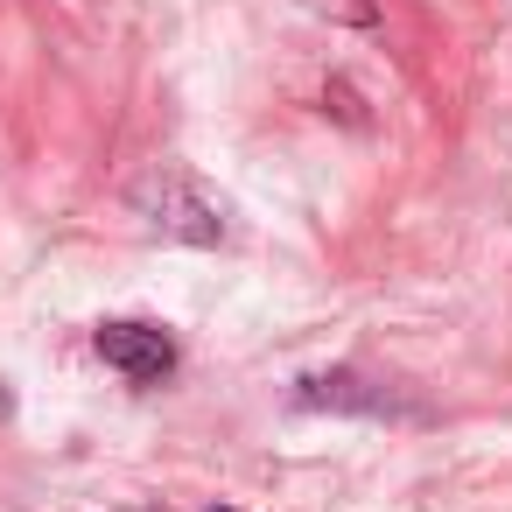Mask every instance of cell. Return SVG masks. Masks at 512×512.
Listing matches in <instances>:
<instances>
[{
    "label": "cell",
    "mask_w": 512,
    "mask_h": 512,
    "mask_svg": "<svg viewBox=\"0 0 512 512\" xmlns=\"http://www.w3.org/2000/svg\"><path fill=\"white\" fill-rule=\"evenodd\" d=\"M316 15H337V22H372V8L365 0H309Z\"/></svg>",
    "instance_id": "3957f363"
},
{
    "label": "cell",
    "mask_w": 512,
    "mask_h": 512,
    "mask_svg": "<svg viewBox=\"0 0 512 512\" xmlns=\"http://www.w3.org/2000/svg\"><path fill=\"white\" fill-rule=\"evenodd\" d=\"M211 512H232V505H211Z\"/></svg>",
    "instance_id": "5b68a950"
},
{
    "label": "cell",
    "mask_w": 512,
    "mask_h": 512,
    "mask_svg": "<svg viewBox=\"0 0 512 512\" xmlns=\"http://www.w3.org/2000/svg\"><path fill=\"white\" fill-rule=\"evenodd\" d=\"M8 407H15V400H8V379H0V421H8Z\"/></svg>",
    "instance_id": "277c9868"
},
{
    "label": "cell",
    "mask_w": 512,
    "mask_h": 512,
    "mask_svg": "<svg viewBox=\"0 0 512 512\" xmlns=\"http://www.w3.org/2000/svg\"><path fill=\"white\" fill-rule=\"evenodd\" d=\"M92 344H99V358H106L113 372H127L134 386H155V379L176 372V337H169L162 323H106Z\"/></svg>",
    "instance_id": "7a4b0ae2"
},
{
    "label": "cell",
    "mask_w": 512,
    "mask_h": 512,
    "mask_svg": "<svg viewBox=\"0 0 512 512\" xmlns=\"http://www.w3.org/2000/svg\"><path fill=\"white\" fill-rule=\"evenodd\" d=\"M134 211H141L155 232L190 239V246H218V239H225L218 204H211L183 169H155V176H141V183H134Z\"/></svg>",
    "instance_id": "6da1fadb"
}]
</instances>
